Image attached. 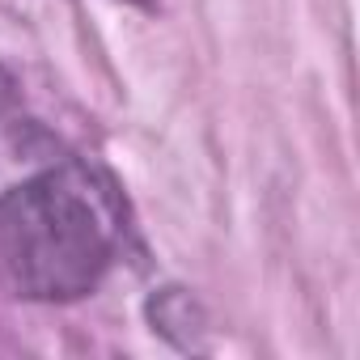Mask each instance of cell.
<instances>
[{
    "label": "cell",
    "mask_w": 360,
    "mask_h": 360,
    "mask_svg": "<svg viewBox=\"0 0 360 360\" xmlns=\"http://www.w3.org/2000/svg\"><path fill=\"white\" fill-rule=\"evenodd\" d=\"M115 255V217L81 169H47L0 195V267L22 297L72 301Z\"/></svg>",
    "instance_id": "obj_1"
}]
</instances>
